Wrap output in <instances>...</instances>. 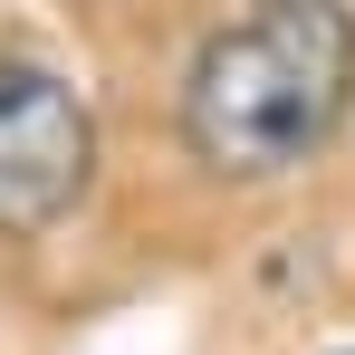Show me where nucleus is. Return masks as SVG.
<instances>
[{
  "instance_id": "nucleus-1",
  "label": "nucleus",
  "mask_w": 355,
  "mask_h": 355,
  "mask_svg": "<svg viewBox=\"0 0 355 355\" xmlns=\"http://www.w3.org/2000/svg\"><path fill=\"white\" fill-rule=\"evenodd\" d=\"M355 116V19L336 0H259L182 77V144L221 182H279Z\"/></svg>"
},
{
  "instance_id": "nucleus-3",
  "label": "nucleus",
  "mask_w": 355,
  "mask_h": 355,
  "mask_svg": "<svg viewBox=\"0 0 355 355\" xmlns=\"http://www.w3.org/2000/svg\"><path fill=\"white\" fill-rule=\"evenodd\" d=\"M346 355H355V346H346Z\"/></svg>"
},
{
  "instance_id": "nucleus-2",
  "label": "nucleus",
  "mask_w": 355,
  "mask_h": 355,
  "mask_svg": "<svg viewBox=\"0 0 355 355\" xmlns=\"http://www.w3.org/2000/svg\"><path fill=\"white\" fill-rule=\"evenodd\" d=\"M96 182V116L39 58H0V240H39Z\"/></svg>"
}]
</instances>
